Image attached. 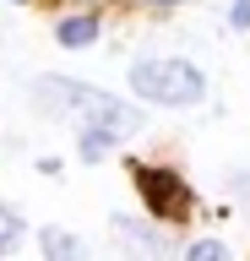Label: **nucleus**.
I'll list each match as a JSON object with an SVG mask.
<instances>
[{
	"label": "nucleus",
	"instance_id": "39448f33",
	"mask_svg": "<svg viewBox=\"0 0 250 261\" xmlns=\"http://www.w3.org/2000/svg\"><path fill=\"white\" fill-rule=\"evenodd\" d=\"M98 33H103L98 11H76V16H60V22H54V44L60 49H93Z\"/></svg>",
	"mask_w": 250,
	"mask_h": 261
},
{
	"label": "nucleus",
	"instance_id": "7ed1b4c3",
	"mask_svg": "<svg viewBox=\"0 0 250 261\" xmlns=\"http://www.w3.org/2000/svg\"><path fill=\"white\" fill-rule=\"evenodd\" d=\"M136 174V191L147 201V218L158 223H190V212H196V191L185 185L180 169H158V163H131Z\"/></svg>",
	"mask_w": 250,
	"mask_h": 261
},
{
	"label": "nucleus",
	"instance_id": "ddd939ff",
	"mask_svg": "<svg viewBox=\"0 0 250 261\" xmlns=\"http://www.w3.org/2000/svg\"><path fill=\"white\" fill-rule=\"evenodd\" d=\"M11 6H27V0H11Z\"/></svg>",
	"mask_w": 250,
	"mask_h": 261
},
{
	"label": "nucleus",
	"instance_id": "9d476101",
	"mask_svg": "<svg viewBox=\"0 0 250 261\" xmlns=\"http://www.w3.org/2000/svg\"><path fill=\"white\" fill-rule=\"evenodd\" d=\"M229 191L250 207V169H229Z\"/></svg>",
	"mask_w": 250,
	"mask_h": 261
},
{
	"label": "nucleus",
	"instance_id": "20e7f679",
	"mask_svg": "<svg viewBox=\"0 0 250 261\" xmlns=\"http://www.w3.org/2000/svg\"><path fill=\"white\" fill-rule=\"evenodd\" d=\"M109 228H115V240H125L131 245V250H147V256H163L169 245V228L158 223V218H152V223H142V218H131V212H115V218H109Z\"/></svg>",
	"mask_w": 250,
	"mask_h": 261
},
{
	"label": "nucleus",
	"instance_id": "0eeeda50",
	"mask_svg": "<svg viewBox=\"0 0 250 261\" xmlns=\"http://www.w3.org/2000/svg\"><path fill=\"white\" fill-rule=\"evenodd\" d=\"M120 142H125V136L109 130V125H82V136H76V158H82V163H98V158H109Z\"/></svg>",
	"mask_w": 250,
	"mask_h": 261
},
{
	"label": "nucleus",
	"instance_id": "423d86ee",
	"mask_svg": "<svg viewBox=\"0 0 250 261\" xmlns=\"http://www.w3.org/2000/svg\"><path fill=\"white\" fill-rule=\"evenodd\" d=\"M38 250L49 261H82L87 256V245L71 234V228H60V223H49V228H38Z\"/></svg>",
	"mask_w": 250,
	"mask_h": 261
},
{
	"label": "nucleus",
	"instance_id": "6e6552de",
	"mask_svg": "<svg viewBox=\"0 0 250 261\" xmlns=\"http://www.w3.org/2000/svg\"><path fill=\"white\" fill-rule=\"evenodd\" d=\"M22 240H27V218L17 207H0V256H17Z\"/></svg>",
	"mask_w": 250,
	"mask_h": 261
},
{
	"label": "nucleus",
	"instance_id": "f8f14e48",
	"mask_svg": "<svg viewBox=\"0 0 250 261\" xmlns=\"http://www.w3.org/2000/svg\"><path fill=\"white\" fill-rule=\"evenodd\" d=\"M136 6H152V11H174V6H185V0H136Z\"/></svg>",
	"mask_w": 250,
	"mask_h": 261
},
{
	"label": "nucleus",
	"instance_id": "f03ea898",
	"mask_svg": "<svg viewBox=\"0 0 250 261\" xmlns=\"http://www.w3.org/2000/svg\"><path fill=\"white\" fill-rule=\"evenodd\" d=\"M131 98L152 103V109H190L207 98V76L201 65L174 60V55H147L131 65Z\"/></svg>",
	"mask_w": 250,
	"mask_h": 261
},
{
	"label": "nucleus",
	"instance_id": "1a4fd4ad",
	"mask_svg": "<svg viewBox=\"0 0 250 261\" xmlns=\"http://www.w3.org/2000/svg\"><path fill=\"white\" fill-rule=\"evenodd\" d=\"M185 256H190V261H223L229 245H223V240H196V245H185Z\"/></svg>",
	"mask_w": 250,
	"mask_h": 261
},
{
	"label": "nucleus",
	"instance_id": "f257e3e1",
	"mask_svg": "<svg viewBox=\"0 0 250 261\" xmlns=\"http://www.w3.org/2000/svg\"><path fill=\"white\" fill-rule=\"evenodd\" d=\"M33 103L49 109V114H76V120H87V125H109V130H120V136L147 130V120H142V109H136L131 98H115V93H103V87H93V82L38 76Z\"/></svg>",
	"mask_w": 250,
	"mask_h": 261
},
{
	"label": "nucleus",
	"instance_id": "9b49d317",
	"mask_svg": "<svg viewBox=\"0 0 250 261\" xmlns=\"http://www.w3.org/2000/svg\"><path fill=\"white\" fill-rule=\"evenodd\" d=\"M229 28H239V33L250 28V0H234L229 6Z\"/></svg>",
	"mask_w": 250,
	"mask_h": 261
}]
</instances>
